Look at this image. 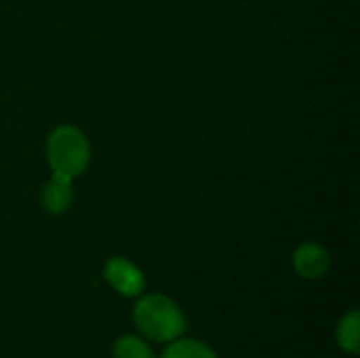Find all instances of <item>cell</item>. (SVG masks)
Returning a JSON list of instances; mask_svg holds the SVG:
<instances>
[{
	"label": "cell",
	"mask_w": 360,
	"mask_h": 358,
	"mask_svg": "<svg viewBox=\"0 0 360 358\" xmlns=\"http://www.w3.org/2000/svg\"><path fill=\"white\" fill-rule=\"evenodd\" d=\"M160 358H217L215 352L205 346L202 342H196V340H179L165 350V354Z\"/></svg>",
	"instance_id": "7"
},
{
	"label": "cell",
	"mask_w": 360,
	"mask_h": 358,
	"mask_svg": "<svg viewBox=\"0 0 360 358\" xmlns=\"http://www.w3.org/2000/svg\"><path fill=\"white\" fill-rule=\"evenodd\" d=\"M72 186H70V177L55 173L53 179L44 186L42 190V205L51 215H61L63 211L70 209L72 205Z\"/></svg>",
	"instance_id": "5"
},
{
	"label": "cell",
	"mask_w": 360,
	"mask_h": 358,
	"mask_svg": "<svg viewBox=\"0 0 360 358\" xmlns=\"http://www.w3.org/2000/svg\"><path fill=\"white\" fill-rule=\"evenodd\" d=\"M293 266H295L300 276L312 281V279H321L323 274H327V270L331 266V260H329V253L321 245L306 243L295 251Z\"/></svg>",
	"instance_id": "4"
},
{
	"label": "cell",
	"mask_w": 360,
	"mask_h": 358,
	"mask_svg": "<svg viewBox=\"0 0 360 358\" xmlns=\"http://www.w3.org/2000/svg\"><path fill=\"white\" fill-rule=\"evenodd\" d=\"M46 158L55 173L72 179L86 169L91 160V146L78 129L59 127L46 141Z\"/></svg>",
	"instance_id": "2"
},
{
	"label": "cell",
	"mask_w": 360,
	"mask_h": 358,
	"mask_svg": "<svg viewBox=\"0 0 360 358\" xmlns=\"http://www.w3.org/2000/svg\"><path fill=\"white\" fill-rule=\"evenodd\" d=\"M133 319L137 329L154 342H173L186 329L179 306L167 295H148L139 300Z\"/></svg>",
	"instance_id": "1"
},
{
	"label": "cell",
	"mask_w": 360,
	"mask_h": 358,
	"mask_svg": "<svg viewBox=\"0 0 360 358\" xmlns=\"http://www.w3.org/2000/svg\"><path fill=\"white\" fill-rule=\"evenodd\" d=\"M114 358H156L152 348L135 335H124L114 344Z\"/></svg>",
	"instance_id": "8"
},
{
	"label": "cell",
	"mask_w": 360,
	"mask_h": 358,
	"mask_svg": "<svg viewBox=\"0 0 360 358\" xmlns=\"http://www.w3.org/2000/svg\"><path fill=\"white\" fill-rule=\"evenodd\" d=\"M103 274H105L108 283L122 295L135 298V295H141V291L146 289V279H143L141 270L124 257H112L105 264Z\"/></svg>",
	"instance_id": "3"
},
{
	"label": "cell",
	"mask_w": 360,
	"mask_h": 358,
	"mask_svg": "<svg viewBox=\"0 0 360 358\" xmlns=\"http://www.w3.org/2000/svg\"><path fill=\"white\" fill-rule=\"evenodd\" d=\"M338 342L340 346L350 352V354H360V312L352 310L348 312L340 325H338Z\"/></svg>",
	"instance_id": "6"
}]
</instances>
